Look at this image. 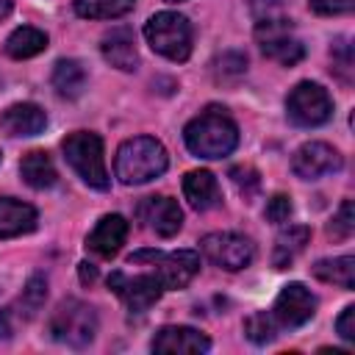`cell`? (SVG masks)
Here are the masks:
<instances>
[{
    "instance_id": "cell-1",
    "label": "cell",
    "mask_w": 355,
    "mask_h": 355,
    "mask_svg": "<svg viewBox=\"0 0 355 355\" xmlns=\"http://www.w3.org/2000/svg\"><path fill=\"white\" fill-rule=\"evenodd\" d=\"M183 141L197 158H225L239 144V128L225 108H208L183 128Z\"/></svg>"
},
{
    "instance_id": "cell-35",
    "label": "cell",
    "mask_w": 355,
    "mask_h": 355,
    "mask_svg": "<svg viewBox=\"0 0 355 355\" xmlns=\"http://www.w3.org/2000/svg\"><path fill=\"white\" fill-rule=\"evenodd\" d=\"M11 8H14V0H0V19H6L11 14Z\"/></svg>"
},
{
    "instance_id": "cell-16",
    "label": "cell",
    "mask_w": 355,
    "mask_h": 355,
    "mask_svg": "<svg viewBox=\"0 0 355 355\" xmlns=\"http://www.w3.org/2000/svg\"><path fill=\"white\" fill-rule=\"evenodd\" d=\"M103 58L122 69V72H133L136 64H139V53H136V39H133V31L128 25H119V28H111L105 36H103Z\"/></svg>"
},
{
    "instance_id": "cell-13",
    "label": "cell",
    "mask_w": 355,
    "mask_h": 355,
    "mask_svg": "<svg viewBox=\"0 0 355 355\" xmlns=\"http://www.w3.org/2000/svg\"><path fill=\"white\" fill-rule=\"evenodd\" d=\"M153 352L161 355H200L211 349V341L205 333L183 324H166L153 336Z\"/></svg>"
},
{
    "instance_id": "cell-22",
    "label": "cell",
    "mask_w": 355,
    "mask_h": 355,
    "mask_svg": "<svg viewBox=\"0 0 355 355\" xmlns=\"http://www.w3.org/2000/svg\"><path fill=\"white\" fill-rule=\"evenodd\" d=\"M308 239H311V230H308L305 225H288V227L277 236V241H275V252H272L275 269L291 266V261L305 250Z\"/></svg>"
},
{
    "instance_id": "cell-12",
    "label": "cell",
    "mask_w": 355,
    "mask_h": 355,
    "mask_svg": "<svg viewBox=\"0 0 355 355\" xmlns=\"http://www.w3.org/2000/svg\"><path fill=\"white\" fill-rule=\"evenodd\" d=\"M344 166V158L336 147L324 144V141H308L302 144L294 158H291V169L297 178L302 180H319L324 175H333Z\"/></svg>"
},
{
    "instance_id": "cell-19",
    "label": "cell",
    "mask_w": 355,
    "mask_h": 355,
    "mask_svg": "<svg viewBox=\"0 0 355 355\" xmlns=\"http://www.w3.org/2000/svg\"><path fill=\"white\" fill-rule=\"evenodd\" d=\"M183 194L194 211H208L219 205V183L208 169H191L183 178Z\"/></svg>"
},
{
    "instance_id": "cell-14",
    "label": "cell",
    "mask_w": 355,
    "mask_h": 355,
    "mask_svg": "<svg viewBox=\"0 0 355 355\" xmlns=\"http://www.w3.org/2000/svg\"><path fill=\"white\" fill-rule=\"evenodd\" d=\"M139 216H141V222H144L153 233H158V236H164V239L175 236V233L183 227V211H180V205H178L172 197H164V194L147 197V200L139 205Z\"/></svg>"
},
{
    "instance_id": "cell-7",
    "label": "cell",
    "mask_w": 355,
    "mask_h": 355,
    "mask_svg": "<svg viewBox=\"0 0 355 355\" xmlns=\"http://www.w3.org/2000/svg\"><path fill=\"white\" fill-rule=\"evenodd\" d=\"M286 114L297 128H316L324 125L333 114V100L327 94V89H322L319 83L302 80L297 83L288 97H286Z\"/></svg>"
},
{
    "instance_id": "cell-18",
    "label": "cell",
    "mask_w": 355,
    "mask_h": 355,
    "mask_svg": "<svg viewBox=\"0 0 355 355\" xmlns=\"http://www.w3.org/2000/svg\"><path fill=\"white\" fill-rule=\"evenodd\" d=\"M36 227V208L14 200V197H0V239H14L22 233H31Z\"/></svg>"
},
{
    "instance_id": "cell-34",
    "label": "cell",
    "mask_w": 355,
    "mask_h": 355,
    "mask_svg": "<svg viewBox=\"0 0 355 355\" xmlns=\"http://www.w3.org/2000/svg\"><path fill=\"white\" fill-rule=\"evenodd\" d=\"M8 313L6 311H0V336L3 338H8V333H11V324H8V319H6Z\"/></svg>"
},
{
    "instance_id": "cell-5",
    "label": "cell",
    "mask_w": 355,
    "mask_h": 355,
    "mask_svg": "<svg viewBox=\"0 0 355 355\" xmlns=\"http://www.w3.org/2000/svg\"><path fill=\"white\" fill-rule=\"evenodd\" d=\"M50 338L67 347H89L97 336V313L80 300H64L50 316Z\"/></svg>"
},
{
    "instance_id": "cell-25",
    "label": "cell",
    "mask_w": 355,
    "mask_h": 355,
    "mask_svg": "<svg viewBox=\"0 0 355 355\" xmlns=\"http://www.w3.org/2000/svg\"><path fill=\"white\" fill-rule=\"evenodd\" d=\"M136 0H75V14L83 19H114L128 14Z\"/></svg>"
},
{
    "instance_id": "cell-20",
    "label": "cell",
    "mask_w": 355,
    "mask_h": 355,
    "mask_svg": "<svg viewBox=\"0 0 355 355\" xmlns=\"http://www.w3.org/2000/svg\"><path fill=\"white\" fill-rule=\"evenodd\" d=\"M19 175L31 189H50L55 186V166L44 150H31L19 161Z\"/></svg>"
},
{
    "instance_id": "cell-27",
    "label": "cell",
    "mask_w": 355,
    "mask_h": 355,
    "mask_svg": "<svg viewBox=\"0 0 355 355\" xmlns=\"http://www.w3.org/2000/svg\"><path fill=\"white\" fill-rule=\"evenodd\" d=\"M44 297H47V280H44L42 275H33V277L25 283V288H22V297H19V313H22L25 319L36 316V311H39L42 302H44Z\"/></svg>"
},
{
    "instance_id": "cell-8",
    "label": "cell",
    "mask_w": 355,
    "mask_h": 355,
    "mask_svg": "<svg viewBox=\"0 0 355 355\" xmlns=\"http://www.w3.org/2000/svg\"><path fill=\"white\" fill-rule=\"evenodd\" d=\"M255 42L261 47V53L283 67H294L297 61H302L305 55V47L302 42L291 33V25L288 19H275V17H266L255 25Z\"/></svg>"
},
{
    "instance_id": "cell-31",
    "label": "cell",
    "mask_w": 355,
    "mask_h": 355,
    "mask_svg": "<svg viewBox=\"0 0 355 355\" xmlns=\"http://www.w3.org/2000/svg\"><path fill=\"white\" fill-rule=\"evenodd\" d=\"M308 3H311V8H313L316 14H324V17L347 14V11H352V6H355V0H308Z\"/></svg>"
},
{
    "instance_id": "cell-30",
    "label": "cell",
    "mask_w": 355,
    "mask_h": 355,
    "mask_svg": "<svg viewBox=\"0 0 355 355\" xmlns=\"http://www.w3.org/2000/svg\"><path fill=\"white\" fill-rule=\"evenodd\" d=\"M288 216H291V200L286 194H275L266 202V219L275 225H283V222H288Z\"/></svg>"
},
{
    "instance_id": "cell-3",
    "label": "cell",
    "mask_w": 355,
    "mask_h": 355,
    "mask_svg": "<svg viewBox=\"0 0 355 355\" xmlns=\"http://www.w3.org/2000/svg\"><path fill=\"white\" fill-rule=\"evenodd\" d=\"M64 158L69 166L80 175V180L97 191L108 189V172H105V158H103V139L89 130H75L64 139Z\"/></svg>"
},
{
    "instance_id": "cell-10",
    "label": "cell",
    "mask_w": 355,
    "mask_h": 355,
    "mask_svg": "<svg viewBox=\"0 0 355 355\" xmlns=\"http://www.w3.org/2000/svg\"><path fill=\"white\" fill-rule=\"evenodd\" d=\"M108 288L125 302V308L130 313H144L164 294V286L153 272L150 275H133V277H128L122 272H111L108 275Z\"/></svg>"
},
{
    "instance_id": "cell-24",
    "label": "cell",
    "mask_w": 355,
    "mask_h": 355,
    "mask_svg": "<svg viewBox=\"0 0 355 355\" xmlns=\"http://www.w3.org/2000/svg\"><path fill=\"white\" fill-rule=\"evenodd\" d=\"M47 47V33L31 25L17 28L8 39H6V55L11 58H33Z\"/></svg>"
},
{
    "instance_id": "cell-29",
    "label": "cell",
    "mask_w": 355,
    "mask_h": 355,
    "mask_svg": "<svg viewBox=\"0 0 355 355\" xmlns=\"http://www.w3.org/2000/svg\"><path fill=\"white\" fill-rule=\"evenodd\" d=\"M230 180L236 183V189H239L244 197H252L255 189L261 186L258 172H255L252 166H233V169H230Z\"/></svg>"
},
{
    "instance_id": "cell-6",
    "label": "cell",
    "mask_w": 355,
    "mask_h": 355,
    "mask_svg": "<svg viewBox=\"0 0 355 355\" xmlns=\"http://www.w3.org/2000/svg\"><path fill=\"white\" fill-rule=\"evenodd\" d=\"M141 261L153 263V275L161 280L164 288H183L200 272V252L194 250H175V252L141 250L130 255V263H141Z\"/></svg>"
},
{
    "instance_id": "cell-23",
    "label": "cell",
    "mask_w": 355,
    "mask_h": 355,
    "mask_svg": "<svg viewBox=\"0 0 355 355\" xmlns=\"http://www.w3.org/2000/svg\"><path fill=\"white\" fill-rule=\"evenodd\" d=\"M86 86V69L80 67V61L75 58H61L53 69V89L67 97V100H75Z\"/></svg>"
},
{
    "instance_id": "cell-15",
    "label": "cell",
    "mask_w": 355,
    "mask_h": 355,
    "mask_svg": "<svg viewBox=\"0 0 355 355\" xmlns=\"http://www.w3.org/2000/svg\"><path fill=\"white\" fill-rule=\"evenodd\" d=\"M128 239V219L122 214H105L86 239V247L100 258H114Z\"/></svg>"
},
{
    "instance_id": "cell-2",
    "label": "cell",
    "mask_w": 355,
    "mask_h": 355,
    "mask_svg": "<svg viewBox=\"0 0 355 355\" xmlns=\"http://www.w3.org/2000/svg\"><path fill=\"white\" fill-rule=\"evenodd\" d=\"M169 166L166 150L158 139L153 136H136L119 144L116 158H114V172L119 183L125 186H141L155 178H161Z\"/></svg>"
},
{
    "instance_id": "cell-33",
    "label": "cell",
    "mask_w": 355,
    "mask_h": 355,
    "mask_svg": "<svg viewBox=\"0 0 355 355\" xmlns=\"http://www.w3.org/2000/svg\"><path fill=\"white\" fill-rule=\"evenodd\" d=\"M94 277H97V269H94L92 263H80V280H83V283H92Z\"/></svg>"
},
{
    "instance_id": "cell-32",
    "label": "cell",
    "mask_w": 355,
    "mask_h": 355,
    "mask_svg": "<svg viewBox=\"0 0 355 355\" xmlns=\"http://www.w3.org/2000/svg\"><path fill=\"white\" fill-rule=\"evenodd\" d=\"M336 333L344 341H355V305H347L341 311V316L336 319Z\"/></svg>"
},
{
    "instance_id": "cell-21",
    "label": "cell",
    "mask_w": 355,
    "mask_h": 355,
    "mask_svg": "<svg viewBox=\"0 0 355 355\" xmlns=\"http://www.w3.org/2000/svg\"><path fill=\"white\" fill-rule=\"evenodd\" d=\"M313 277L322 283L341 286L347 291L355 288V258L352 255H338V258H322L311 266Z\"/></svg>"
},
{
    "instance_id": "cell-28",
    "label": "cell",
    "mask_w": 355,
    "mask_h": 355,
    "mask_svg": "<svg viewBox=\"0 0 355 355\" xmlns=\"http://www.w3.org/2000/svg\"><path fill=\"white\" fill-rule=\"evenodd\" d=\"M352 230H355L352 200H344L341 208H338V214H336V216L330 219V225H327V236H333V239H349Z\"/></svg>"
},
{
    "instance_id": "cell-17",
    "label": "cell",
    "mask_w": 355,
    "mask_h": 355,
    "mask_svg": "<svg viewBox=\"0 0 355 355\" xmlns=\"http://www.w3.org/2000/svg\"><path fill=\"white\" fill-rule=\"evenodd\" d=\"M47 125V114L36 103H14L0 114V130L8 136H36Z\"/></svg>"
},
{
    "instance_id": "cell-9",
    "label": "cell",
    "mask_w": 355,
    "mask_h": 355,
    "mask_svg": "<svg viewBox=\"0 0 355 355\" xmlns=\"http://www.w3.org/2000/svg\"><path fill=\"white\" fill-rule=\"evenodd\" d=\"M200 250L202 255L219 266V269H227V272H239L244 266H250L252 255H255V247L247 236H239V233H208L200 239Z\"/></svg>"
},
{
    "instance_id": "cell-11",
    "label": "cell",
    "mask_w": 355,
    "mask_h": 355,
    "mask_svg": "<svg viewBox=\"0 0 355 355\" xmlns=\"http://www.w3.org/2000/svg\"><path fill=\"white\" fill-rule=\"evenodd\" d=\"M269 313L277 322V327H288V330L302 327L316 313V297L302 283H288V286L280 288V294H277V300H275Z\"/></svg>"
},
{
    "instance_id": "cell-37",
    "label": "cell",
    "mask_w": 355,
    "mask_h": 355,
    "mask_svg": "<svg viewBox=\"0 0 355 355\" xmlns=\"http://www.w3.org/2000/svg\"><path fill=\"white\" fill-rule=\"evenodd\" d=\"M0 158H3V155H0Z\"/></svg>"
},
{
    "instance_id": "cell-4",
    "label": "cell",
    "mask_w": 355,
    "mask_h": 355,
    "mask_svg": "<svg viewBox=\"0 0 355 355\" xmlns=\"http://www.w3.org/2000/svg\"><path fill=\"white\" fill-rule=\"evenodd\" d=\"M147 44L169 58V61H186L191 55V25L178 11H158L144 25Z\"/></svg>"
},
{
    "instance_id": "cell-26",
    "label": "cell",
    "mask_w": 355,
    "mask_h": 355,
    "mask_svg": "<svg viewBox=\"0 0 355 355\" xmlns=\"http://www.w3.org/2000/svg\"><path fill=\"white\" fill-rule=\"evenodd\" d=\"M277 322L272 319V313L269 311H258V313H252L247 322H244V333H247V338L252 341V344H269L275 336H277Z\"/></svg>"
},
{
    "instance_id": "cell-36",
    "label": "cell",
    "mask_w": 355,
    "mask_h": 355,
    "mask_svg": "<svg viewBox=\"0 0 355 355\" xmlns=\"http://www.w3.org/2000/svg\"><path fill=\"white\" fill-rule=\"evenodd\" d=\"M166 3H183V0H166Z\"/></svg>"
}]
</instances>
